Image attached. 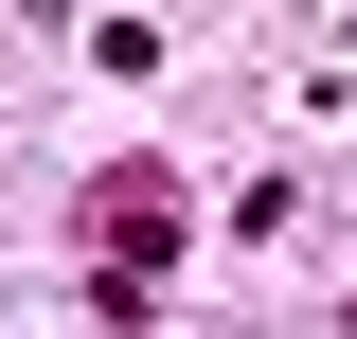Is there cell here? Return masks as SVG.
I'll return each mask as SVG.
<instances>
[{
	"label": "cell",
	"instance_id": "1",
	"mask_svg": "<svg viewBox=\"0 0 357 339\" xmlns=\"http://www.w3.org/2000/svg\"><path fill=\"white\" fill-rule=\"evenodd\" d=\"M72 232H89V303L143 339V322H161V268H178V179H161V161H107Z\"/></svg>",
	"mask_w": 357,
	"mask_h": 339
}]
</instances>
